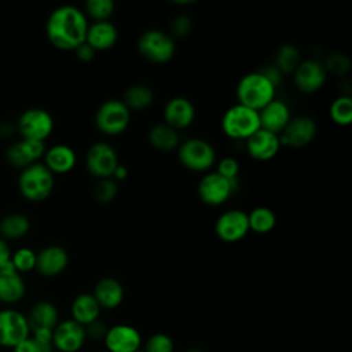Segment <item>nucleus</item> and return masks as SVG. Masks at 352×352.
<instances>
[{"instance_id":"1","label":"nucleus","mask_w":352,"mask_h":352,"mask_svg":"<svg viewBox=\"0 0 352 352\" xmlns=\"http://www.w3.org/2000/svg\"><path fill=\"white\" fill-rule=\"evenodd\" d=\"M88 26L84 11L67 4L51 11L45 22V34L55 48L74 51L80 44L85 43Z\"/></svg>"},{"instance_id":"2","label":"nucleus","mask_w":352,"mask_h":352,"mask_svg":"<svg viewBox=\"0 0 352 352\" xmlns=\"http://www.w3.org/2000/svg\"><path fill=\"white\" fill-rule=\"evenodd\" d=\"M16 184L19 194L26 201L41 202L52 194L55 177L52 172L38 161L21 169Z\"/></svg>"},{"instance_id":"3","label":"nucleus","mask_w":352,"mask_h":352,"mask_svg":"<svg viewBox=\"0 0 352 352\" xmlns=\"http://www.w3.org/2000/svg\"><path fill=\"white\" fill-rule=\"evenodd\" d=\"M275 89L276 87L264 74L253 72L239 80L236 85V99L239 104L258 111L275 99Z\"/></svg>"},{"instance_id":"4","label":"nucleus","mask_w":352,"mask_h":352,"mask_svg":"<svg viewBox=\"0 0 352 352\" xmlns=\"http://www.w3.org/2000/svg\"><path fill=\"white\" fill-rule=\"evenodd\" d=\"M221 129L231 139L246 140L260 129L258 111L236 103L228 107L223 114Z\"/></svg>"},{"instance_id":"5","label":"nucleus","mask_w":352,"mask_h":352,"mask_svg":"<svg viewBox=\"0 0 352 352\" xmlns=\"http://www.w3.org/2000/svg\"><path fill=\"white\" fill-rule=\"evenodd\" d=\"M15 126L21 139L45 143L54 131V118L45 109L30 107L21 113Z\"/></svg>"},{"instance_id":"6","label":"nucleus","mask_w":352,"mask_h":352,"mask_svg":"<svg viewBox=\"0 0 352 352\" xmlns=\"http://www.w3.org/2000/svg\"><path fill=\"white\" fill-rule=\"evenodd\" d=\"M177 158L184 168L194 172H205L214 164L216 151L209 142L199 138H190L180 142Z\"/></svg>"},{"instance_id":"7","label":"nucleus","mask_w":352,"mask_h":352,"mask_svg":"<svg viewBox=\"0 0 352 352\" xmlns=\"http://www.w3.org/2000/svg\"><path fill=\"white\" fill-rule=\"evenodd\" d=\"M131 122V111L122 100L109 99L103 102L95 113L96 128L109 136L122 133Z\"/></svg>"},{"instance_id":"8","label":"nucleus","mask_w":352,"mask_h":352,"mask_svg":"<svg viewBox=\"0 0 352 352\" xmlns=\"http://www.w3.org/2000/svg\"><path fill=\"white\" fill-rule=\"evenodd\" d=\"M138 51L148 62L165 63L173 58L176 44L168 33L158 29H150L139 37Z\"/></svg>"},{"instance_id":"9","label":"nucleus","mask_w":352,"mask_h":352,"mask_svg":"<svg viewBox=\"0 0 352 352\" xmlns=\"http://www.w3.org/2000/svg\"><path fill=\"white\" fill-rule=\"evenodd\" d=\"M29 336L30 327L23 312L11 307L0 309V346L12 349Z\"/></svg>"},{"instance_id":"10","label":"nucleus","mask_w":352,"mask_h":352,"mask_svg":"<svg viewBox=\"0 0 352 352\" xmlns=\"http://www.w3.org/2000/svg\"><path fill=\"white\" fill-rule=\"evenodd\" d=\"M118 164L116 150L106 142H96L87 150L85 166L88 172L98 179L111 177Z\"/></svg>"},{"instance_id":"11","label":"nucleus","mask_w":352,"mask_h":352,"mask_svg":"<svg viewBox=\"0 0 352 352\" xmlns=\"http://www.w3.org/2000/svg\"><path fill=\"white\" fill-rule=\"evenodd\" d=\"M236 180H228L217 172L206 173L198 183V195L201 201L210 206L223 205L235 191Z\"/></svg>"},{"instance_id":"12","label":"nucleus","mask_w":352,"mask_h":352,"mask_svg":"<svg viewBox=\"0 0 352 352\" xmlns=\"http://www.w3.org/2000/svg\"><path fill=\"white\" fill-rule=\"evenodd\" d=\"M85 341V327L73 319L59 320L52 330V346L58 352H78Z\"/></svg>"},{"instance_id":"13","label":"nucleus","mask_w":352,"mask_h":352,"mask_svg":"<svg viewBox=\"0 0 352 352\" xmlns=\"http://www.w3.org/2000/svg\"><path fill=\"white\" fill-rule=\"evenodd\" d=\"M316 135V122L312 117L298 116L292 117L285 129L278 135L280 146L300 148L312 142Z\"/></svg>"},{"instance_id":"14","label":"nucleus","mask_w":352,"mask_h":352,"mask_svg":"<svg viewBox=\"0 0 352 352\" xmlns=\"http://www.w3.org/2000/svg\"><path fill=\"white\" fill-rule=\"evenodd\" d=\"M216 235L228 243L238 242L249 232L248 213L239 209H230L223 212L214 224Z\"/></svg>"},{"instance_id":"15","label":"nucleus","mask_w":352,"mask_h":352,"mask_svg":"<svg viewBox=\"0 0 352 352\" xmlns=\"http://www.w3.org/2000/svg\"><path fill=\"white\" fill-rule=\"evenodd\" d=\"M45 148L44 142L19 139L6 148V160L12 168H18L21 170L34 162H38V160L43 158Z\"/></svg>"},{"instance_id":"16","label":"nucleus","mask_w":352,"mask_h":352,"mask_svg":"<svg viewBox=\"0 0 352 352\" xmlns=\"http://www.w3.org/2000/svg\"><path fill=\"white\" fill-rule=\"evenodd\" d=\"M103 344L109 352H138L142 346V336L133 326L114 324L107 329Z\"/></svg>"},{"instance_id":"17","label":"nucleus","mask_w":352,"mask_h":352,"mask_svg":"<svg viewBox=\"0 0 352 352\" xmlns=\"http://www.w3.org/2000/svg\"><path fill=\"white\" fill-rule=\"evenodd\" d=\"M327 72L324 66L316 59L301 60L293 72V81L296 87L305 94L319 91L326 82Z\"/></svg>"},{"instance_id":"18","label":"nucleus","mask_w":352,"mask_h":352,"mask_svg":"<svg viewBox=\"0 0 352 352\" xmlns=\"http://www.w3.org/2000/svg\"><path fill=\"white\" fill-rule=\"evenodd\" d=\"M69 264L66 249L59 245H48L40 249L36 254V271L45 278L60 275Z\"/></svg>"},{"instance_id":"19","label":"nucleus","mask_w":352,"mask_h":352,"mask_svg":"<svg viewBox=\"0 0 352 352\" xmlns=\"http://www.w3.org/2000/svg\"><path fill=\"white\" fill-rule=\"evenodd\" d=\"M195 118L194 104L184 96L169 99L164 107V121L173 129H183L192 124Z\"/></svg>"},{"instance_id":"20","label":"nucleus","mask_w":352,"mask_h":352,"mask_svg":"<svg viewBox=\"0 0 352 352\" xmlns=\"http://www.w3.org/2000/svg\"><path fill=\"white\" fill-rule=\"evenodd\" d=\"M279 148V136L261 128L246 139V151L257 161H268L274 158Z\"/></svg>"},{"instance_id":"21","label":"nucleus","mask_w":352,"mask_h":352,"mask_svg":"<svg viewBox=\"0 0 352 352\" xmlns=\"http://www.w3.org/2000/svg\"><path fill=\"white\" fill-rule=\"evenodd\" d=\"M260 128L279 135L289 124L292 114L289 106L279 99H272L261 110H258Z\"/></svg>"},{"instance_id":"22","label":"nucleus","mask_w":352,"mask_h":352,"mask_svg":"<svg viewBox=\"0 0 352 352\" xmlns=\"http://www.w3.org/2000/svg\"><path fill=\"white\" fill-rule=\"evenodd\" d=\"M26 294V283L23 276L16 272L12 265L0 270V302L14 305Z\"/></svg>"},{"instance_id":"23","label":"nucleus","mask_w":352,"mask_h":352,"mask_svg":"<svg viewBox=\"0 0 352 352\" xmlns=\"http://www.w3.org/2000/svg\"><path fill=\"white\" fill-rule=\"evenodd\" d=\"M26 319L30 327V333L36 330H54L59 322V312L55 304L47 300H41L29 308Z\"/></svg>"},{"instance_id":"24","label":"nucleus","mask_w":352,"mask_h":352,"mask_svg":"<svg viewBox=\"0 0 352 352\" xmlns=\"http://www.w3.org/2000/svg\"><path fill=\"white\" fill-rule=\"evenodd\" d=\"M43 164L52 172V175H63L76 166V153L67 144H54L45 148Z\"/></svg>"},{"instance_id":"25","label":"nucleus","mask_w":352,"mask_h":352,"mask_svg":"<svg viewBox=\"0 0 352 352\" xmlns=\"http://www.w3.org/2000/svg\"><path fill=\"white\" fill-rule=\"evenodd\" d=\"M92 296L95 297L100 308L114 309L124 300V287L120 280L106 276L96 282Z\"/></svg>"},{"instance_id":"26","label":"nucleus","mask_w":352,"mask_h":352,"mask_svg":"<svg viewBox=\"0 0 352 352\" xmlns=\"http://www.w3.org/2000/svg\"><path fill=\"white\" fill-rule=\"evenodd\" d=\"M117 28L110 21H99L88 26L85 43L89 44L95 51H106L117 43Z\"/></svg>"},{"instance_id":"27","label":"nucleus","mask_w":352,"mask_h":352,"mask_svg":"<svg viewBox=\"0 0 352 352\" xmlns=\"http://www.w3.org/2000/svg\"><path fill=\"white\" fill-rule=\"evenodd\" d=\"M100 307L92 293H81L74 297L72 307H70V314L74 322L80 323L81 326H88L92 322L99 319L100 315Z\"/></svg>"},{"instance_id":"28","label":"nucleus","mask_w":352,"mask_h":352,"mask_svg":"<svg viewBox=\"0 0 352 352\" xmlns=\"http://www.w3.org/2000/svg\"><path fill=\"white\" fill-rule=\"evenodd\" d=\"M30 220L23 213H8L0 219V236L8 241H16L28 235Z\"/></svg>"},{"instance_id":"29","label":"nucleus","mask_w":352,"mask_h":352,"mask_svg":"<svg viewBox=\"0 0 352 352\" xmlns=\"http://www.w3.org/2000/svg\"><path fill=\"white\" fill-rule=\"evenodd\" d=\"M150 144L160 151H173L180 144V138L176 129L164 124H157L148 131Z\"/></svg>"},{"instance_id":"30","label":"nucleus","mask_w":352,"mask_h":352,"mask_svg":"<svg viewBox=\"0 0 352 352\" xmlns=\"http://www.w3.org/2000/svg\"><path fill=\"white\" fill-rule=\"evenodd\" d=\"M122 102L129 111H140L154 102V92L146 84H135L125 91Z\"/></svg>"},{"instance_id":"31","label":"nucleus","mask_w":352,"mask_h":352,"mask_svg":"<svg viewBox=\"0 0 352 352\" xmlns=\"http://www.w3.org/2000/svg\"><path fill=\"white\" fill-rule=\"evenodd\" d=\"M249 230L256 234H267L276 226V214L271 208L257 206L248 213Z\"/></svg>"},{"instance_id":"32","label":"nucleus","mask_w":352,"mask_h":352,"mask_svg":"<svg viewBox=\"0 0 352 352\" xmlns=\"http://www.w3.org/2000/svg\"><path fill=\"white\" fill-rule=\"evenodd\" d=\"M300 51L293 44H283L275 54V67L283 73H293L300 63Z\"/></svg>"},{"instance_id":"33","label":"nucleus","mask_w":352,"mask_h":352,"mask_svg":"<svg viewBox=\"0 0 352 352\" xmlns=\"http://www.w3.org/2000/svg\"><path fill=\"white\" fill-rule=\"evenodd\" d=\"M331 120L341 126H346L352 122V99L348 95H341L330 104Z\"/></svg>"},{"instance_id":"34","label":"nucleus","mask_w":352,"mask_h":352,"mask_svg":"<svg viewBox=\"0 0 352 352\" xmlns=\"http://www.w3.org/2000/svg\"><path fill=\"white\" fill-rule=\"evenodd\" d=\"M36 254L37 252H34L28 246H22V248H18L16 250H12V254H11L12 268L21 275L33 271L36 268Z\"/></svg>"},{"instance_id":"35","label":"nucleus","mask_w":352,"mask_h":352,"mask_svg":"<svg viewBox=\"0 0 352 352\" xmlns=\"http://www.w3.org/2000/svg\"><path fill=\"white\" fill-rule=\"evenodd\" d=\"M114 12V1L113 0H88L85 1L84 14L89 15L95 22L109 21L111 14Z\"/></svg>"},{"instance_id":"36","label":"nucleus","mask_w":352,"mask_h":352,"mask_svg":"<svg viewBox=\"0 0 352 352\" xmlns=\"http://www.w3.org/2000/svg\"><path fill=\"white\" fill-rule=\"evenodd\" d=\"M117 192H118V186L113 177L99 179V182L95 184V188H94V197L100 204L111 202L117 197Z\"/></svg>"},{"instance_id":"37","label":"nucleus","mask_w":352,"mask_h":352,"mask_svg":"<svg viewBox=\"0 0 352 352\" xmlns=\"http://www.w3.org/2000/svg\"><path fill=\"white\" fill-rule=\"evenodd\" d=\"M173 340L168 334L154 333L146 340L143 352H173Z\"/></svg>"},{"instance_id":"38","label":"nucleus","mask_w":352,"mask_h":352,"mask_svg":"<svg viewBox=\"0 0 352 352\" xmlns=\"http://www.w3.org/2000/svg\"><path fill=\"white\" fill-rule=\"evenodd\" d=\"M323 66L326 72L341 76L349 70V59L341 52H334L326 58V62Z\"/></svg>"},{"instance_id":"39","label":"nucleus","mask_w":352,"mask_h":352,"mask_svg":"<svg viewBox=\"0 0 352 352\" xmlns=\"http://www.w3.org/2000/svg\"><path fill=\"white\" fill-rule=\"evenodd\" d=\"M12 351L14 352H55L52 344L37 341L32 336L21 341L15 348H12Z\"/></svg>"},{"instance_id":"40","label":"nucleus","mask_w":352,"mask_h":352,"mask_svg":"<svg viewBox=\"0 0 352 352\" xmlns=\"http://www.w3.org/2000/svg\"><path fill=\"white\" fill-rule=\"evenodd\" d=\"M216 172L228 180H236V176L239 173V164L232 157H224L217 164Z\"/></svg>"},{"instance_id":"41","label":"nucleus","mask_w":352,"mask_h":352,"mask_svg":"<svg viewBox=\"0 0 352 352\" xmlns=\"http://www.w3.org/2000/svg\"><path fill=\"white\" fill-rule=\"evenodd\" d=\"M107 329L109 327H106V324L98 319V320L92 322L91 324L85 326V336H87V338L94 340V341L103 340L107 333Z\"/></svg>"},{"instance_id":"42","label":"nucleus","mask_w":352,"mask_h":352,"mask_svg":"<svg viewBox=\"0 0 352 352\" xmlns=\"http://www.w3.org/2000/svg\"><path fill=\"white\" fill-rule=\"evenodd\" d=\"M172 32L175 36L177 37H184L190 33L191 30V22H190V18L186 16V15H179L173 19L172 22V26H170Z\"/></svg>"},{"instance_id":"43","label":"nucleus","mask_w":352,"mask_h":352,"mask_svg":"<svg viewBox=\"0 0 352 352\" xmlns=\"http://www.w3.org/2000/svg\"><path fill=\"white\" fill-rule=\"evenodd\" d=\"M11 254L12 250L10 248V243L0 236V270L11 265Z\"/></svg>"},{"instance_id":"44","label":"nucleus","mask_w":352,"mask_h":352,"mask_svg":"<svg viewBox=\"0 0 352 352\" xmlns=\"http://www.w3.org/2000/svg\"><path fill=\"white\" fill-rule=\"evenodd\" d=\"M74 52H76V56H77L80 60H82V62H89V60L94 59L96 51H95L89 44L82 43V44H80V45L74 50Z\"/></svg>"},{"instance_id":"45","label":"nucleus","mask_w":352,"mask_h":352,"mask_svg":"<svg viewBox=\"0 0 352 352\" xmlns=\"http://www.w3.org/2000/svg\"><path fill=\"white\" fill-rule=\"evenodd\" d=\"M261 74H264L275 87L279 85L280 80H282V73L274 66V65H270V66H265L261 72Z\"/></svg>"},{"instance_id":"46","label":"nucleus","mask_w":352,"mask_h":352,"mask_svg":"<svg viewBox=\"0 0 352 352\" xmlns=\"http://www.w3.org/2000/svg\"><path fill=\"white\" fill-rule=\"evenodd\" d=\"M126 176H128V168L122 164H118L117 168L114 169L111 177H114V180H125Z\"/></svg>"},{"instance_id":"47","label":"nucleus","mask_w":352,"mask_h":352,"mask_svg":"<svg viewBox=\"0 0 352 352\" xmlns=\"http://www.w3.org/2000/svg\"><path fill=\"white\" fill-rule=\"evenodd\" d=\"M186 352H205L202 349H198V348H191V349H187Z\"/></svg>"},{"instance_id":"48","label":"nucleus","mask_w":352,"mask_h":352,"mask_svg":"<svg viewBox=\"0 0 352 352\" xmlns=\"http://www.w3.org/2000/svg\"><path fill=\"white\" fill-rule=\"evenodd\" d=\"M99 352H109V351H106V349H103V351H99Z\"/></svg>"},{"instance_id":"49","label":"nucleus","mask_w":352,"mask_h":352,"mask_svg":"<svg viewBox=\"0 0 352 352\" xmlns=\"http://www.w3.org/2000/svg\"><path fill=\"white\" fill-rule=\"evenodd\" d=\"M138 352H143V351H142V349H140V351H138Z\"/></svg>"}]
</instances>
